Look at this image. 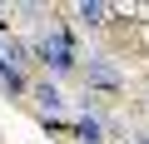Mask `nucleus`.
<instances>
[{
    "label": "nucleus",
    "instance_id": "obj_1",
    "mask_svg": "<svg viewBox=\"0 0 149 144\" xmlns=\"http://www.w3.org/2000/svg\"><path fill=\"white\" fill-rule=\"evenodd\" d=\"M35 55H40V65H45V70H55V75H70V70H74V60H80L65 30L40 35V40H35Z\"/></svg>",
    "mask_w": 149,
    "mask_h": 144
},
{
    "label": "nucleus",
    "instance_id": "obj_2",
    "mask_svg": "<svg viewBox=\"0 0 149 144\" xmlns=\"http://www.w3.org/2000/svg\"><path fill=\"white\" fill-rule=\"evenodd\" d=\"M30 99H35V109H40L45 119H65V109H70V99H65V95H60V85H50V80L30 85Z\"/></svg>",
    "mask_w": 149,
    "mask_h": 144
},
{
    "label": "nucleus",
    "instance_id": "obj_3",
    "mask_svg": "<svg viewBox=\"0 0 149 144\" xmlns=\"http://www.w3.org/2000/svg\"><path fill=\"white\" fill-rule=\"evenodd\" d=\"M85 85H90V90H119V70H114L104 55H90V65H85Z\"/></svg>",
    "mask_w": 149,
    "mask_h": 144
},
{
    "label": "nucleus",
    "instance_id": "obj_4",
    "mask_svg": "<svg viewBox=\"0 0 149 144\" xmlns=\"http://www.w3.org/2000/svg\"><path fill=\"white\" fill-rule=\"evenodd\" d=\"M0 90H5V95H30V85H25V75H20V65L5 60V55H0Z\"/></svg>",
    "mask_w": 149,
    "mask_h": 144
},
{
    "label": "nucleus",
    "instance_id": "obj_5",
    "mask_svg": "<svg viewBox=\"0 0 149 144\" xmlns=\"http://www.w3.org/2000/svg\"><path fill=\"white\" fill-rule=\"evenodd\" d=\"M74 139H80V144H104V124L95 114H85L80 124H74Z\"/></svg>",
    "mask_w": 149,
    "mask_h": 144
},
{
    "label": "nucleus",
    "instance_id": "obj_6",
    "mask_svg": "<svg viewBox=\"0 0 149 144\" xmlns=\"http://www.w3.org/2000/svg\"><path fill=\"white\" fill-rule=\"evenodd\" d=\"M74 15H80L85 25H104V15H109V10L100 5V0H85V5H74Z\"/></svg>",
    "mask_w": 149,
    "mask_h": 144
},
{
    "label": "nucleus",
    "instance_id": "obj_7",
    "mask_svg": "<svg viewBox=\"0 0 149 144\" xmlns=\"http://www.w3.org/2000/svg\"><path fill=\"white\" fill-rule=\"evenodd\" d=\"M134 144H149V134H139V139H134Z\"/></svg>",
    "mask_w": 149,
    "mask_h": 144
}]
</instances>
